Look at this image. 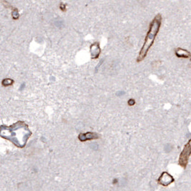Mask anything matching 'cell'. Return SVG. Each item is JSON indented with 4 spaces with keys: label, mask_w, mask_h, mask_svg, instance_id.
I'll return each mask as SVG.
<instances>
[{
    "label": "cell",
    "mask_w": 191,
    "mask_h": 191,
    "mask_svg": "<svg viewBox=\"0 0 191 191\" xmlns=\"http://www.w3.org/2000/svg\"><path fill=\"white\" fill-rule=\"evenodd\" d=\"M12 17L13 20H17L19 19L20 17V14H19V12H18V10L17 8H13L12 10Z\"/></svg>",
    "instance_id": "cell-6"
},
{
    "label": "cell",
    "mask_w": 191,
    "mask_h": 191,
    "mask_svg": "<svg viewBox=\"0 0 191 191\" xmlns=\"http://www.w3.org/2000/svg\"><path fill=\"white\" fill-rule=\"evenodd\" d=\"M175 55L177 57L182 58H190L191 54L188 51L182 48H177L175 50Z\"/></svg>",
    "instance_id": "cell-5"
},
{
    "label": "cell",
    "mask_w": 191,
    "mask_h": 191,
    "mask_svg": "<svg viewBox=\"0 0 191 191\" xmlns=\"http://www.w3.org/2000/svg\"><path fill=\"white\" fill-rule=\"evenodd\" d=\"M14 83V80H12V79H10V78H7V79H5L3 80L2 82V84L3 86H10L12 85V84Z\"/></svg>",
    "instance_id": "cell-7"
},
{
    "label": "cell",
    "mask_w": 191,
    "mask_h": 191,
    "mask_svg": "<svg viewBox=\"0 0 191 191\" xmlns=\"http://www.w3.org/2000/svg\"><path fill=\"white\" fill-rule=\"evenodd\" d=\"M129 105H134V100H131V99L129 101Z\"/></svg>",
    "instance_id": "cell-9"
},
{
    "label": "cell",
    "mask_w": 191,
    "mask_h": 191,
    "mask_svg": "<svg viewBox=\"0 0 191 191\" xmlns=\"http://www.w3.org/2000/svg\"><path fill=\"white\" fill-rule=\"evenodd\" d=\"M172 181H173L172 177L167 172H164L160 178V182L162 185L165 186L170 185L171 182H172Z\"/></svg>",
    "instance_id": "cell-4"
},
{
    "label": "cell",
    "mask_w": 191,
    "mask_h": 191,
    "mask_svg": "<svg viewBox=\"0 0 191 191\" xmlns=\"http://www.w3.org/2000/svg\"><path fill=\"white\" fill-rule=\"evenodd\" d=\"M191 155V140L185 146V148L183 151L182 152L180 156V160H179V163L180 164L181 166L183 167H186L187 162L188 160V158Z\"/></svg>",
    "instance_id": "cell-2"
},
{
    "label": "cell",
    "mask_w": 191,
    "mask_h": 191,
    "mask_svg": "<svg viewBox=\"0 0 191 191\" xmlns=\"http://www.w3.org/2000/svg\"><path fill=\"white\" fill-rule=\"evenodd\" d=\"M59 7H60V10L62 11V12H65V11H66V5H65V4H63V2L60 3Z\"/></svg>",
    "instance_id": "cell-8"
},
{
    "label": "cell",
    "mask_w": 191,
    "mask_h": 191,
    "mask_svg": "<svg viewBox=\"0 0 191 191\" xmlns=\"http://www.w3.org/2000/svg\"><path fill=\"white\" fill-rule=\"evenodd\" d=\"M101 47L99 43L98 42H95L90 47V57L92 59H97L101 54Z\"/></svg>",
    "instance_id": "cell-3"
},
{
    "label": "cell",
    "mask_w": 191,
    "mask_h": 191,
    "mask_svg": "<svg viewBox=\"0 0 191 191\" xmlns=\"http://www.w3.org/2000/svg\"><path fill=\"white\" fill-rule=\"evenodd\" d=\"M161 24H162V16L160 14H158L155 17L153 20L151 22L149 30L147 32V34L145 40V42L142 45L139 54L136 59L137 62H140L146 57L151 47L154 43L156 36L160 31Z\"/></svg>",
    "instance_id": "cell-1"
}]
</instances>
